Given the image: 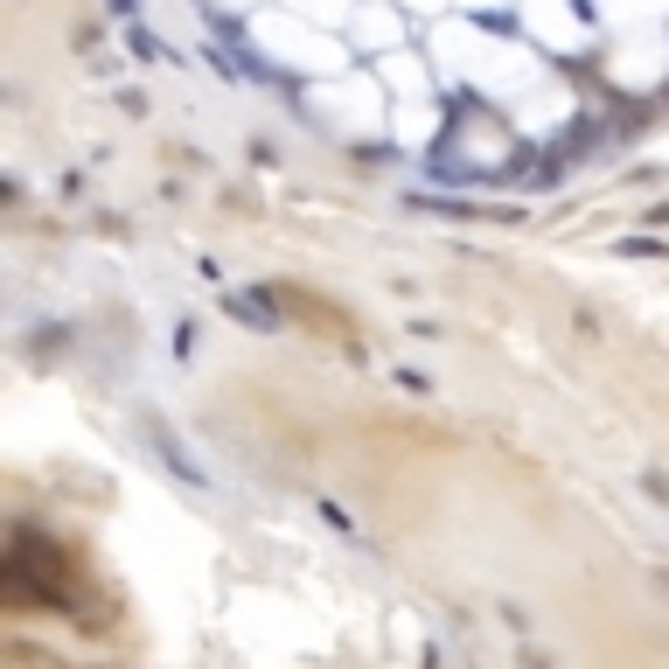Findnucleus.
Segmentation results:
<instances>
[{
	"label": "nucleus",
	"mask_w": 669,
	"mask_h": 669,
	"mask_svg": "<svg viewBox=\"0 0 669 669\" xmlns=\"http://www.w3.org/2000/svg\"><path fill=\"white\" fill-rule=\"evenodd\" d=\"M230 314L251 321V328H279V314H272V307H266L259 293H238V300H230Z\"/></svg>",
	"instance_id": "obj_1"
}]
</instances>
